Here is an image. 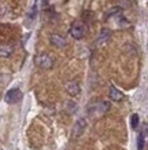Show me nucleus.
<instances>
[{
	"instance_id": "1",
	"label": "nucleus",
	"mask_w": 148,
	"mask_h": 150,
	"mask_svg": "<svg viewBox=\"0 0 148 150\" xmlns=\"http://www.w3.org/2000/svg\"><path fill=\"white\" fill-rule=\"evenodd\" d=\"M108 110H110V102L100 99V100H95V102L89 103L86 112L92 117H100V116H104Z\"/></svg>"
},
{
	"instance_id": "2",
	"label": "nucleus",
	"mask_w": 148,
	"mask_h": 150,
	"mask_svg": "<svg viewBox=\"0 0 148 150\" xmlns=\"http://www.w3.org/2000/svg\"><path fill=\"white\" fill-rule=\"evenodd\" d=\"M34 62H36V65L40 69H45V70L51 69V68H52V65H54V61H52V58H51L48 54L37 55L36 59H34Z\"/></svg>"
},
{
	"instance_id": "3",
	"label": "nucleus",
	"mask_w": 148,
	"mask_h": 150,
	"mask_svg": "<svg viewBox=\"0 0 148 150\" xmlns=\"http://www.w3.org/2000/svg\"><path fill=\"white\" fill-rule=\"evenodd\" d=\"M70 35H72L76 40H80L84 37L85 35V26H84V23L82 22H73L72 28H70Z\"/></svg>"
},
{
	"instance_id": "4",
	"label": "nucleus",
	"mask_w": 148,
	"mask_h": 150,
	"mask_svg": "<svg viewBox=\"0 0 148 150\" xmlns=\"http://www.w3.org/2000/svg\"><path fill=\"white\" fill-rule=\"evenodd\" d=\"M21 96H22V92L19 88H11L4 96V100L7 103H17L19 99H21Z\"/></svg>"
},
{
	"instance_id": "5",
	"label": "nucleus",
	"mask_w": 148,
	"mask_h": 150,
	"mask_svg": "<svg viewBox=\"0 0 148 150\" xmlns=\"http://www.w3.org/2000/svg\"><path fill=\"white\" fill-rule=\"evenodd\" d=\"M65 88H66V91H67L69 95H72V96H76L81 92V87L77 81H67L66 86H65Z\"/></svg>"
},
{
	"instance_id": "6",
	"label": "nucleus",
	"mask_w": 148,
	"mask_h": 150,
	"mask_svg": "<svg viewBox=\"0 0 148 150\" xmlns=\"http://www.w3.org/2000/svg\"><path fill=\"white\" fill-rule=\"evenodd\" d=\"M86 123H85V120H78L76 123V125H74V129H73V134H72V137L73 138H77V137H80L81 134H82V131H84V128H85Z\"/></svg>"
},
{
	"instance_id": "7",
	"label": "nucleus",
	"mask_w": 148,
	"mask_h": 150,
	"mask_svg": "<svg viewBox=\"0 0 148 150\" xmlns=\"http://www.w3.org/2000/svg\"><path fill=\"white\" fill-rule=\"evenodd\" d=\"M110 98H111V100H115V102H119V100L123 99V94H122L119 90H117L114 86L110 87Z\"/></svg>"
},
{
	"instance_id": "8",
	"label": "nucleus",
	"mask_w": 148,
	"mask_h": 150,
	"mask_svg": "<svg viewBox=\"0 0 148 150\" xmlns=\"http://www.w3.org/2000/svg\"><path fill=\"white\" fill-rule=\"evenodd\" d=\"M51 43L54 44L55 47H58V48H62L63 46H65V39H63L60 35H52L51 36Z\"/></svg>"
},
{
	"instance_id": "9",
	"label": "nucleus",
	"mask_w": 148,
	"mask_h": 150,
	"mask_svg": "<svg viewBox=\"0 0 148 150\" xmlns=\"http://www.w3.org/2000/svg\"><path fill=\"white\" fill-rule=\"evenodd\" d=\"M108 37H110V30H108V29H103L102 33H100V36H99V39H97V43L102 44V43L108 40Z\"/></svg>"
},
{
	"instance_id": "10",
	"label": "nucleus",
	"mask_w": 148,
	"mask_h": 150,
	"mask_svg": "<svg viewBox=\"0 0 148 150\" xmlns=\"http://www.w3.org/2000/svg\"><path fill=\"white\" fill-rule=\"evenodd\" d=\"M11 52H13V47H10V46L0 47V57H10Z\"/></svg>"
},
{
	"instance_id": "11",
	"label": "nucleus",
	"mask_w": 148,
	"mask_h": 150,
	"mask_svg": "<svg viewBox=\"0 0 148 150\" xmlns=\"http://www.w3.org/2000/svg\"><path fill=\"white\" fill-rule=\"evenodd\" d=\"M144 141H145V132L140 134L137 138V149L139 150H144Z\"/></svg>"
},
{
	"instance_id": "12",
	"label": "nucleus",
	"mask_w": 148,
	"mask_h": 150,
	"mask_svg": "<svg viewBox=\"0 0 148 150\" xmlns=\"http://www.w3.org/2000/svg\"><path fill=\"white\" fill-rule=\"evenodd\" d=\"M130 127L133 129H136L139 127V114H132V117H130Z\"/></svg>"
}]
</instances>
